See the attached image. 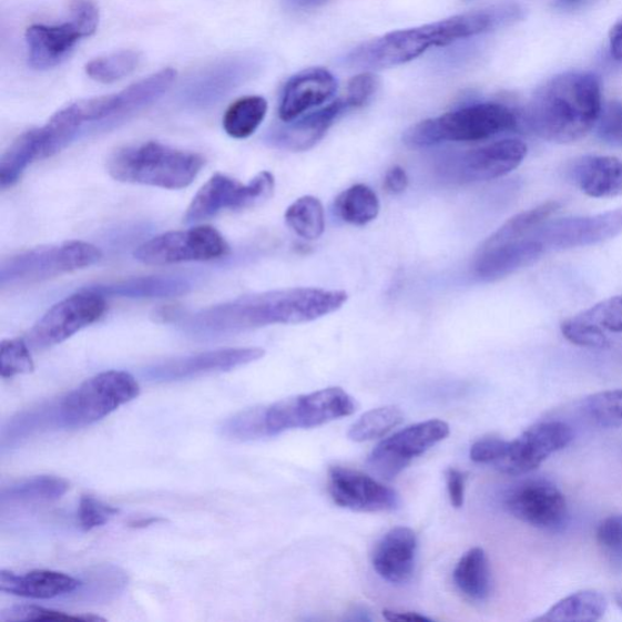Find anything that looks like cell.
<instances>
[{
    "mask_svg": "<svg viewBox=\"0 0 622 622\" xmlns=\"http://www.w3.org/2000/svg\"><path fill=\"white\" fill-rule=\"evenodd\" d=\"M345 290L313 287L275 289L237 298L203 310L192 327L206 334H231L272 325L312 323L339 310Z\"/></svg>",
    "mask_w": 622,
    "mask_h": 622,
    "instance_id": "1",
    "label": "cell"
},
{
    "mask_svg": "<svg viewBox=\"0 0 622 622\" xmlns=\"http://www.w3.org/2000/svg\"><path fill=\"white\" fill-rule=\"evenodd\" d=\"M517 20L513 6L467 12L425 27L387 33L353 50L346 65L357 70H380L402 65L431 47H447L486 33Z\"/></svg>",
    "mask_w": 622,
    "mask_h": 622,
    "instance_id": "2",
    "label": "cell"
},
{
    "mask_svg": "<svg viewBox=\"0 0 622 622\" xmlns=\"http://www.w3.org/2000/svg\"><path fill=\"white\" fill-rule=\"evenodd\" d=\"M602 109L600 79L590 72H567L539 89L524 121L528 130L543 141L568 144L593 129Z\"/></svg>",
    "mask_w": 622,
    "mask_h": 622,
    "instance_id": "3",
    "label": "cell"
},
{
    "mask_svg": "<svg viewBox=\"0 0 622 622\" xmlns=\"http://www.w3.org/2000/svg\"><path fill=\"white\" fill-rule=\"evenodd\" d=\"M205 162L196 152L146 142L114 152L108 172L122 183L182 190L194 183Z\"/></svg>",
    "mask_w": 622,
    "mask_h": 622,
    "instance_id": "4",
    "label": "cell"
},
{
    "mask_svg": "<svg viewBox=\"0 0 622 622\" xmlns=\"http://www.w3.org/2000/svg\"><path fill=\"white\" fill-rule=\"evenodd\" d=\"M517 114L501 104H476L417 123L402 141L410 147L446 142H480L517 129Z\"/></svg>",
    "mask_w": 622,
    "mask_h": 622,
    "instance_id": "5",
    "label": "cell"
},
{
    "mask_svg": "<svg viewBox=\"0 0 622 622\" xmlns=\"http://www.w3.org/2000/svg\"><path fill=\"white\" fill-rule=\"evenodd\" d=\"M141 395L136 379L125 371H105L60 398L61 428L92 426Z\"/></svg>",
    "mask_w": 622,
    "mask_h": 622,
    "instance_id": "6",
    "label": "cell"
},
{
    "mask_svg": "<svg viewBox=\"0 0 622 622\" xmlns=\"http://www.w3.org/2000/svg\"><path fill=\"white\" fill-rule=\"evenodd\" d=\"M103 253L85 241L72 239L58 245L41 246L11 256L2 264V285L33 284L63 274L89 268Z\"/></svg>",
    "mask_w": 622,
    "mask_h": 622,
    "instance_id": "7",
    "label": "cell"
},
{
    "mask_svg": "<svg viewBox=\"0 0 622 622\" xmlns=\"http://www.w3.org/2000/svg\"><path fill=\"white\" fill-rule=\"evenodd\" d=\"M357 402L339 387L326 388L310 395L284 399L262 406L265 438L290 429H309L350 416Z\"/></svg>",
    "mask_w": 622,
    "mask_h": 622,
    "instance_id": "8",
    "label": "cell"
},
{
    "mask_svg": "<svg viewBox=\"0 0 622 622\" xmlns=\"http://www.w3.org/2000/svg\"><path fill=\"white\" fill-rule=\"evenodd\" d=\"M98 24L99 9L93 0H74L71 19L65 23L33 24L27 32L30 65L35 70L60 65L82 38L95 33Z\"/></svg>",
    "mask_w": 622,
    "mask_h": 622,
    "instance_id": "9",
    "label": "cell"
},
{
    "mask_svg": "<svg viewBox=\"0 0 622 622\" xmlns=\"http://www.w3.org/2000/svg\"><path fill=\"white\" fill-rule=\"evenodd\" d=\"M275 177L264 171L248 184H243L222 173L214 174L203 185L185 213L188 224L211 220L225 210L244 211L257 207L274 194Z\"/></svg>",
    "mask_w": 622,
    "mask_h": 622,
    "instance_id": "10",
    "label": "cell"
},
{
    "mask_svg": "<svg viewBox=\"0 0 622 622\" xmlns=\"http://www.w3.org/2000/svg\"><path fill=\"white\" fill-rule=\"evenodd\" d=\"M228 245L224 236L210 225L163 233L150 238L134 252V258L146 265H173L210 262L225 257Z\"/></svg>",
    "mask_w": 622,
    "mask_h": 622,
    "instance_id": "11",
    "label": "cell"
},
{
    "mask_svg": "<svg viewBox=\"0 0 622 622\" xmlns=\"http://www.w3.org/2000/svg\"><path fill=\"white\" fill-rule=\"evenodd\" d=\"M105 296L86 289L54 304L31 328L28 343L31 349L44 350L60 345L83 328L99 322L106 313Z\"/></svg>",
    "mask_w": 622,
    "mask_h": 622,
    "instance_id": "12",
    "label": "cell"
},
{
    "mask_svg": "<svg viewBox=\"0 0 622 622\" xmlns=\"http://www.w3.org/2000/svg\"><path fill=\"white\" fill-rule=\"evenodd\" d=\"M450 435V427L440 420H430L405 428L379 442L368 456L367 465L384 479L398 477L417 457L425 455Z\"/></svg>",
    "mask_w": 622,
    "mask_h": 622,
    "instance_id": "13",
    "label": "cell"
},
{
    "mask_svg": "<svg viewBox=\"0 0 622 622\" xmlns=\"http://www.w3.org/2000/svg\"><path fill=\"white\" fill-rule=\"evenodd\" d=\"M622 234V208L589 217L548 221L531 232L545 253L589 247Z\"/></svg>",
    "mask_w": 622,
    "mask_h": 622,
    "instance_id": "14",
    "label": "cell"
},
{
    "mask_svg": "<svg viewBox=\"0 0 622 622\" xmlns=\"http://www.w3.org/2000/svg\"><path fill=\"white\" fill-rule=\"evenodd\" d=\"M503 504L520 522L542 530L560 529L568 518L564 494L548 480L519 482L506 492Z\"/></svg>",
    "mask_w": 622,
    "mask_h": 622,
    "instance_id": "15",
    "label": "cell"
},
{
    "mask_svg": "<svg viewBox=\"0 0 622 622\" xmlns=\"http://www.w3.org/2000/svg\"><path fill=\"white\" fill-rule=\"evenodd\" d=\"M573 439V429L564 422L538 424L527 429L522 436L509 441L504 456L494 467L509 476L530 473L551 455L567 448Z\"/></svg>",
    "mask_w": 622,
    "mask_h": 622,
    "instance_id": "16",
    "label": "cell"
},
{
    "mask_svg": "<svg viewBox=\"0 0 622 622\" xmlns=\"http://www.w3.org/2000/svg\"><path fill=\"white\" fill-rule=\"evenodd\" d=\"M527 154L528 147L522 141L503 139L457 156L449 163L447 172L459 183L489 182L518 169Z\"/></svg>",
    "mask_w": 622,
    "mask_h": 622,
    "instance_id": "17",
    "label": "cell"
},
{
    "mask_svg": "<svg viewBox=\"0 0 622 622\" xmlns=\"http://www.w3.org/2000/svg\"><path fill=\"white\" fill-rule=\"evenodd\" d=\"M328 492L341 509L388 512L399 506V494L357 469L336 466L328 471Z\"/></svg>",
    "mask_w": 622,
    "mask_h": 622,
    "instance_id": "18",
    "label": "cell"
},
{
    "mask_svg": "<svg viewBox=\"0 0 622 622\" xmlns=\"http://www.w3.org/2000/svg\"><path fill=\"white\" fill-rule=\"evenodd\" d=\"M264 355V349L256 347L211 350L152 366L147 368L146 377L157 384L177 383V380L232 371L237 367L261 360Z\"/></svg>",
    "mask_w": 622,
    "mask_h": 622,
    "instance_id": "19",
    "label": "cell"
},
{
    "mask_svg": "<svg viewBox=\"0 0 622 622\" xmlns=\"http://www.w3.org/2000/svg\"><path fill=\"white\" fill-rule=\"evenodd\" d=\"M261 70V62L253 57H234L214 62L200 71L184 88L183 99L194 106H207L231 94Z\"/></svg>",
    "mask_w": 622,
    "mask_h": 622,
    "instance_id": "20",
    "label": "cell"
},
{
    "mask_svg": "<svg viewBox=\"0 0 622 622\" xmlns=\"http://www.w3.org/2000/svg\"><path fill=\"white\" fill-rule=\"evenodd\" d=\"M337 92L335 75L323 68L304 70L290 78L284 88L278 116L294 122L313 108L322 106Z\"/></svg>",
    "mask_w": 622,
    "mask_h": 622,
    "instance_id": "21",
    "label": "cell"
},
{
    "mask_svg": "<svg viewBox=\"0 0 622 622\" xmlns=\"http://www.w3.org/2000/svg\"><path fill=\"white\" fill-rule=\"evenodd\" d=\"M416 553L415 532L410 528L398 527L379 540L373 554V564L380 578L401 585L414 574Z\"/></svg>",
    "mask_w": 622,
    "mask_h": 622,
    "instance_id": "22",
    "label": "cell"
},
{
    "mask_svg": "<svg viewBox=\"0 0 622 622\" xmlns=\"http://www.w3.org/2000/svg\"><path fill=\"white\" fill-rule=\"evenodd\" d=\"M350 108L346 99H338L334 103L314 111L307 116L289 122L284 129L276 131L274 142L286 150L303 152L314 147L332 129L340 114Z\"/></svg>",
    "mask_w": 622,
    "mask_h": 622,
    "instance_id": "23",
    "label": "cell"
},
{
    "mask_svg": "<svg viewBox=\"0 0 622 622\" xmlns=\"http://www.w3.org/2000/svg\"><path fill=\"white\" fill-rule=\"evenodd\" d=\"M570 180L590 197L622 195V161L613 156H583L569 170Z\"/></svg>",
    "mask_w": 622,
    "mask_h": 622,
    "instance_id": "24",
    "label": "cell"
},
{
    "mask_svg": "<svg viewBox=\"0 0 622 622\" xmlns=\"http://www.w3.org/2000/svg\"><path fill=\"white\" fill-rule=\"evenodd\" d=\"M82 581L53 570H33L27 575L0 571V590L27 599L53 600L78 591Z\"/></svg>",
    "mask_w": 622,
    "mask_h": 622,
    "instance_id": "25",
    "label": "cell"
},
{
    "mask_svg": "<svg viewBox=\"0 0 622 622\" xmlns=\"http://www.w3.org/2000/svg\"><path fill=\"white\" fill-rule=\"evenodd\" d=\"M70 489L67 479L55 476H37L4 487L0 494L3 509L10 507L50 503L60 500Z\"/></svg>",
    "mask_w": 622,
    "mask_h": 622,
    "instance_id": "26",
    "label": "cell"
},
{
    "mask_svg": "<svg viewBox=\"0 0 622 622\" xmlns=\"http://www.w3.org/2000/svg\"><path fill=\"white\" fill-rule=\"evenodd\" d=\"M453 582L457 589L476 602L489 599L492 580L488 555L485 550H469L453 570Z\"/></svg>",
    "mask_w": 622,
    "mask_h": 622,
    "instance_id": "27",
    "label": "cell"
},
{
    "mask_svg": "<svg viewBox=\"0 0 622 622\" xmlns=\"http://www.w3.org/2000/svg\"><path fill=\"white\" fill-rule=\"evenodd\" d=\"M43 160L41 130H32L20 135L0 160V186L3 190L17 184L30 164Z\"/></svg>",
    "mask_w": 622,
    "mask_h": 622,
    "instance_id": "28",
    "label": "cell"
},
{
    "mask_svg": "<svg viewBox=\"0 0 622 622\" xmlns=\"http://www.w3.org/2000/svg\"><path fill=\"white\" fill-rule=\"evenodd\" d=\"M608 601L594 590L579 591L552 605L537 621L594 622L606 613Z\"/></svg>",
    "mask_w": 622,
    "mask_h": 622,
    "instance_id": "29",
    "label": "cell"
},
{
    "mask_svg": "<svg viewBox=\"0 0 622 622\" xmlns=\"http://www.w3.org/2000/svg\"><path fill=\"white\" fill-rule=\"evenodd\" d=\"M50 428H61L60 399L47 401L12 417L3 430V447H12Z\"/></svg>",
    "mask_w": 622,
    "mask_h": 622,
    "instance_id": "30",
    "label": "cell"
},
{
    "mask_svg": "<svg viewBox=\"0 0 622 622\" xmlns=\"http://www.w3.org/2000/svg\"><path fill=\"white\" fill-rule=\"evenodd\" d=\"M266 112H268V103L263 96L241 98L224 113L223 129L234 139L249 137L259 129Z\"/></svg>",
    "mask_w": 622,
    "mask_h": 622,
    "instance_id": "31",
    "label": "cell"
},
{
    "mask_svg": "<svg viewBox=\"0 0 622 622\" xmlns=\"http://www.w3.org/2000/svg\"><path fill=\"white\" fill-rule=\"evenodd\" d=\"M380 205L371 187L353 185L340 193L335 201L338 217L348 224L364 226L377 218Z\"/></svg>",
    "mask_w": 622,
    "mask_h": 622,
    "instance_id": "32",
    "label": "cell"
},
{
    "mask_svg": "<svg viewBox=\"0 0 622 622\" xmlns=\"http://www.w3.org/2000/svg\"><path fill=\"white\" fill-rule=\"evenodd\" d=\"M292 232L302 238L317 239L325 231V211L319 198L303 196L292 203L285 213Z\"/></svg>",
    "mask_w": 622,
    "mask_h": 622,
    "instance_id": "33",
    "label": "cell"
},
{
    "mask_svg": "<svg viewBox=\"0 0 622 622\" xmlns=\"http://www.w3.org/2000/svg\"><path fill=\"white\" fill-rule=\"evenodd\" d=\"M402 421L404 414L397 406H384L364 414L351 426L348 437L355 442L371 441L385 437Z\"/></svg>",
    "mask_w": 622,
    "mask_h": 622,
    "instance_id": "34",
    "label": "cell"
},
{
    "mask_svg": "<svg viewBox=\"0 0 622 622\" xmlns=\"http://www.w3.org/2000/svg\"><path fill=\"white\" fill-rule=\"evenodd\" d=\"M125 585L126 577L123 571L113 565H105L89 571L79 590L83 600L100 602L113 599L124 590Z\"/></svg>",
    "mask_w": 622,
    "mask_h": 622,
    "instance_id": "35",
    "label": "cell"
},
{
    "mask_svg": "<svg viewBox=\"0 0 622 622\" xmlns=\"http://www.w3.org/2000/svg\"><path fill=\"white\" fill-rule=\"evenodd\" d=\"M141 60V54L133 50H121L119 53L92 60L85 71L89 78L96 82L113 83L132 74Z\"/></svg>",
    "mask_w": 622,
    "mask_h": 622,
    "instance_id": "36",
    "label": "cell"
},
{
    "mask_svg": "<svg viewBox=\"0 0 622 622\" xmlns=\"http://www.w3.org/2000/svg\"><path fill=\"white\" fill-rule=\"evenodd\" d=\"M591 420L603 428L622 427V389L596 392L585 401Z\"/></svg>",
    "mask_w": 622,
    "mask_h": 622,
    "instance_id": "37",
    "label": "cell"
},
{
    "mask_svg": "<svg viewBox=\"0 0 622 622\" xmlns=\"http://www.w3.org/2000/svg\"><path fill=\"white\" fill-rule=\"evenodd\" d=\"M28 340L22 338L4 339L0 347V374L3 378L32 374L34 361Z\"/></svg>",
    "mask_w": 622,
    "mask_h": 622,
    "instance_id": "38",
    "label": "cell"
},
{
    "mask_svg": "<svg viewBox=\"0 0 622 622\" xmlns=\"http://www.w3.org/2000/svg\"><path fill=\"white\" fill-rule=\"evenodd\" d=\"M563 336L573 345L585 348L604 349L611 346V339L579 314L562 324Z\"/></svg>",
    "mask_w": 622,
    "mask_h": 622,
    "instance_id": "39",
    "label": "cell"
},
{
    "mask_svg": "<svg viewBox=\"0 0 622 622\" xmlns=\"http://www.w3.org/2000/svg\"><path fill=\"white\" fill-rule=\"evenodd\" d=\"M22 621H104L95 615H71L37 605H16L0 614V622Z\"/></svg>",
    "mask_w": 622,
    "mask_h": 622,
    "instance_id": "40",
    "label": "cell"
},
{
    "mask_svg": "<svg viewBox=\"0 0 622 622\" xmlns=\"http://www.w3.org/2000/svg\"><path fill=\"white\" fill-rule=\"evenodd\" d=\"M603 333L622 334V297H611L580 314Z\"/></svg>",
    "mask_w": 622,
    "mask_h": 622,
    "instance_id": "41",
    "label": "cell"
},
{
    "mask_svg": "<svg viewBox=\"0 0 622 622\" xmlns=\"http://www.w3.org/2000/svg\"><path fill=\"white\" fill-rule=\"evenodd\" d=\"M120 513L116 507L106 504L91 494H83L79 506V520L80 526L85 531H91L95 528L103 527L110 520Z\"/></svg>",
    "mask_w": 622,
    "mask_h": 622,
    "instance_id": "42",
    "label": "cell"
},
{
    "mask_svg": "<svg viewBox=\"0 0 622 622\" xmlns=\"http://www.w3.org/2000/svg\"><path fill=\"white\" fill-rule=\"evenodd\" d=\"M596 134L606 144L622 146V104L614 101L602 109Z\"/></svg>",
    "mask_w": 622,
    "mask_h": 622,
    "instance_id": "43",
    "label": "cell"
},
{
    "mask_svg": "<svg viewBox=\"0 0 622 622\" xmlns=\"http://www.w3.org/2000/svg\"><path fill=\"white\" fill-rule=\"evenodd\" d=\"M182 286L163 282L161 278H145V281L132 282L116 287H111L112 294L126 296H161L167 295V292L180 289Z\"/></svg>",
    "mask_w": 622,
    "mask_h": 622,
    "instance_id": "44",
    "label": "cell"
},
{
    "mask_svg": "<svg viewBox=\"0 0 622 622\" xmlns=\"http://www.w3.org/2000/svg\"><path fill=\"white\" fill-rule=\"evenodd\" d=\"M378 82L373 73H361L354 78L348 84L346 95L347 104L350 109L365 106L374 96Z\"/></svg>",
    "mask_w": 622,
    "mask_h": 622,
    "instance_id": "45",
    "label": "cell"
},
{
    "mask_svg": "<svg viewBox=\"0 0 622 622\" xmlns=\"http://www.w3.org/2000/svg\"><path fill=\"white\" fill-rule=\"evenodd\" d=\"M507 447H509V441L500 438H485L473 443L469 456L476 463L497 465L504 456Z\"/></svg>",
    "mask_w": 622,
    "mask_h": 622,
    "instance_id": "46",
    "label": "cell"
},
{
    "mask_svg": "<svg viewBox=\"0 0 622 622\" xmlns=\"http://www.w3.org/2000/svg\"><path fill=\"white\" fill-rule=\"evenodd\" d=\"M596 541L603 548L621 552L622 551V514L608 517L596 529Z\"/></svg>",
    "mask_w": 622,
    "mask_h": 622,
    "instance_id": "47",
    "label": "cell"
},
{
    "mask_svg": "<svg viewBox=\"0 0 622 622\" xmlns=\"http://www.w3.org/2000/svg\"><path fill=\"white\" fill-rule=\"evenodd\" d=\"M449 499L455 509H461L465 503L466 476L456 468H449L447 473Z\"/></svg>",
    "mask_w": 622,
    "mask_h": 622,
    "instance_id": "48",
    "label": "cell"
},
{
    "mask_svg": "<svg viewBox=\"0 0 622 622\" xmlns=\"http://www.w3.org/2000/svg\"><path fill=\"white\" fill-rule=\"evenodd\" d=\"M409 186V176L400 166H392L385 176V187L391 195H400Z\"/></svg>",
    "mask_w": 622,
    "mask_h": 622,
    "instance_id": "49",
    "label": "cell"
},
{
    "mask_svg": "<svg viewBox=\"0 0 622 622\" xmlns=\"http://www.w3.org/2000/svg\"><path fill=\"white\" fill-rule=\"evenodd\" d=\"M609 47H611L614 60L622 63V20L612 29L611 35H609Z\"/></svg>",
    "mask_w": 622,
    "mask_h": 622,
    "instance_id": "50",
    "label": "cell"
},
{
    "mask_svg": "<svg viewBox=\"0 0 622 622\" xmlns=\"http://www.w3.org/2000/svg\"><path fill=\"white\" fill-rule=\"evenodd\" d=\"M384 618L388 621L424 622L430 619L412 612L385 611Z\"/></svg>",
    "mask_w": 622,
    "mask_h": 622,
    "instance_id": "51",
    "label": "cell"
},
{
    "mask_svg": "<svg viewBox=\"0 0 622 622\" xmlns=\"http://www.w3.org/2000/svg\"><path fill=\"white\" fill-rule=\"evenodd\" d=\"M329 0H285L286 6L292 10L307 11L322 8Z\"/></svg>",
    "mask_w": 622,
    "mask_h": 622,
    "instance_id": "52",
    "label": "cell"
},
{
    "mask_svg": "<svg viewBox=\"0 0 622 622\" xmlns=\"http://www.w3.org/2000/svg\"><path fill=\"white\" fill-rule=\"evenodd\" d=\"M163 522H166V519L159 518V517H149V518H141V519L133 520V522L130 523V527L134 529H144L150 526H156Z\"/></svg>",
    "mask_w": 622,
    "mask_h": 622,
    "instance_id": "53",
    "label": "cell"
},
{
    "mask_svg": "<svg viewBox=\"0 0 622 622\" xmlns=\"http://www.w3.org/2000/svg\"><path fill=\"white\" fill-rule=\"evenodd\" d=\"M583 2H587V0H558V3L564 8L578 7Z\"/></svg>",
    "mask_w": 622,
    "mask_h": 622,
    "instance_id": "54",
    "label": "cell"
},
{
    "mask_svg": "<svg viewBox=\"0 0 622 622\" xmlns=\"http://www.w3.org/2000/svg\"><path fill=\"white\" fill-rule=\"evenodd\" d=\"M614 600H615L616 605H618V606L621 609V611H622V590L615 593Z\"/></svg>",
    "mask_w": 622,
    "mask_h": 622,
    "instance_id": "55",
    "label": "cell"
}]
</instances>
